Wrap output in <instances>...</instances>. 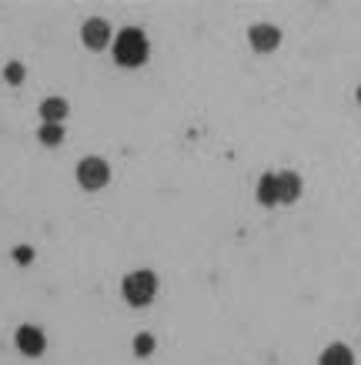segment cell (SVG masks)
Listing matches in <instances>:
<instances>
[{
	"label": "cell",
	"instance_id": "6da1fadb",
	"mask_svg": "<svg viewBox=\"0 0 361 365\" xmlns=\"http://www.w3.org/2000/svg\"><path fill=\"white\" fill-rule=\"evenodd\" d=\"M151 54V47H147V37L144 31L137 27H124V31L114 37V61L120 67H141Z\"/></svg>",
	"mask_w": 361,
	"mask_h": 365
},
{
	"label": "cell",
	"instance_id": "7a4b0ae2",
	"mask_svg": "<svg viewBox=\"0 0 361 365\" xmlns=\"http://www.w3.org/2000/svg\"><path fill=\"white\" fill-rule=\"evenodd\" d=\"M120 292H124V299L131 302V305H147V302L157 295V275H154V272H147V268L131 272V275L124 278Z\"/></svg>",
	"mask_w": 361,
	"mask_h": 365
},
{
	"label": "cell",
	"instance_id": "3957f363",
	"mask_svg": "<svg viewBox=\"0 0 361 365\" xmlns=\"http://www.w3.org/2000/svg\"><path fill=\"white\" fill-rule=\"evenodd\" d=\"M108 181H110L108 161H100V158H84V161L77 165V185H80V188L100 191Z\"/></svg>",
	"mask_w": 361,
	"mask_h": 365
},
{
	"label": "cell",
	"instance_id": "277c9868",
	"mask_svg": "<svg viewBox=\"0 0 361 365\" xmlns=\"http://www.w3.org/2000/svg\"><path fill=\"white\" fill-rule=\"evenodd\" d=\"M80 41H84V47H90V51H104L108 44H114V31H110V24L104 21V17H90V21L80 27Z\"/></svg>",
	"mask_w": 361,
	"mask_h": 365
},
{
	"label": "cell",
	"instance_id": "5b68a950",
	"mask_svg": "<svg viewBox=\"0 0 361 365\" xmlns=\"http://www.w3.org/2000/svg\"><path fill=\"white\" fill-rule=\"evenodd\" d=\"M17 349H21L27 359H37V355H44V349H47L44 332H41L37 325H21V329H17Z\"/></svg>",
	"mask_w": 361,
	"mask_h": 365
},
{
	"label": "cell",
	"instance_id": "8992f818",
	"mask_svg": "<svg viewBox=\"0 0 361 365\" xmlns=\"http://www.w3.org/2000/svg\"><path fill=\"white\" fill-rule=\"evenodd\" d=\"M248 41H251V47L258 54H268V51H274V47L281 44V31L274 24H254L251 31H248Z\"/></svg>",
	"mask_w": 361,
	"mask_h": 365
},
{
	"label": "cell",
	"instance_id": "52a82bcc",
	"mask_svg": "<svg viewBox=\"0 0 361 365\" xmlns=\"http://www.w3.org/2000/svg\"><path fill=\"white\" fill-rule=\"evenodd\" d=\"M278 181V205H295L301 198V178L295 171H281V175H274Z\"/></svg>",
	"mask_w": 361,
	"mask_h": 365
},
{
	"label": "cell",
	"instance_id": "ba28073f",
	"mask_svg": "<svg viewBox=\"0 0 361 365\" xmlns=\"http://www.w3.org/2000/svg\"><path fill=\"white\" fill-rule=\"evenodd\" d=\"M318 362L321 365H355V352H351L348 345H328Z\"/></svg>",
	"mask_w": 361,
	"mask_h": 365
},
{
	"label": "cell",
	"instance_id": "9c48e42d",
	"mask_svg": "<svg viewBox=\"0 0 361 365\" xmlns=\"http://www.w3.org/2000/svg\"><path fill=\"white\" fill-rule=\"evenodd\" d=\"M41 118H44V124H61L67 118V101L64 98H47L44 104H41Z\"/></svg>",
	"mask_w": 361,
	"mask_h": 365
},
{
	"label": "cell",
	"instance_id": "30bf717a",
	"mask_svg": "<svg viewBox=\"0 0 361 365\" xmlns=\"http://www.w3.org/2000/svg\"><path fill=\"white\" fill-rule=\"evenodd\" d=\"M258 201L261 205H278V181H274V175H261V181H258Z\"/></svg>",
	"mask_w": 361,
	"mask_h": 365
},
{
	"label": "cell",
	"instance_id": "8fae6325",
	"mask_svg": "<svg viewBox=\"0 0 361 365\" xmlns=\"http://www.w3.org/2000/svg\"><path fill=\"white\" fill-rule=\"evenodd\" d=\"M37 138H41V144H47V148H57V144L64 141V128H61V124H41Z\"/></svg>",
	"mask_w": 361,
	"mask_h": 365
},
{
	"label": "cell",
	"instance_id": "7c38bea8",
	"mask_svg": "<svg viewBox=\"0 0 361 365\" xmlns=\"http://www.w3.org/2000/svg\"><path fill=\"white\" fill-rule=\"evenodd\" d=\"M134 352H137V355H151L154 352V335H137V339H134Z\"/></svg>",
	"mask_w": 361,
	"mask_h": 365
},
{
	"label": "cell",
	"instance_id": "4fadbf2b",
	"mask_svg": "<svg viewBox=\"0 0 361 365\" xmlns=\"http://www.w3.org/2000/svg\"><path fill=\"white\" fill-rule=\"evenodd\" d=\"M4 78L11 81V84H21V81H23V67L17 64V61H11V64H7V71H4Z\"/></svg>",
	"mask_w": 361,
	"mask_h": 365
},
{
	"label": "cell",
	"instance_id": "5bb4252c",
	"mask_svg": "<svg viewBox=\"0 0 361 365\" xmlns=\"http://www.w3.org/2000/svg\"><path fill=\"white\" fill-rule=\"evenodd\" d=\"M14 258H17V262H31V258H33V248L21 245V248H14Z\"/></svg>",
	"mask_w": 361,
	"mask_h": 365
},
{
	"label": "cell",
	"instance_id": "9a60e30c",
	"mask_svg": "<svg viewBox=\"0 0 361 365\" xmlns=\"http://www.w3.org/2000/svg\"><path fill=\"white\" fill-rule=\"evenodd\" d=\"M358 101H361V88H358Z\"/></svg>",
	"mask_w": 361,
	"mask_h": 365
}]
</instances>
